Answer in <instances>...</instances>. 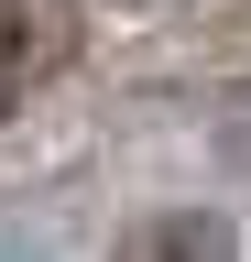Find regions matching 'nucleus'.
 Instances as JSON below:
<instances>
[{
    "label": "nucleus",
    "instance_id": "1",
    "mask_svg": "<svg viewBox=\"0 0 251 262\" xmlns=\"http://www.w3.org/2000/svg\"><path fill=\"white\" fill-rule=\"evenodd\" d=\"M33 66H55V44H33V33L0 11V110H22V77H33Z\"/></svg>",
    "mask_w": 251,
    "mask_h": 262
},
{
    "label": "nucleus",
    "instance_id": "2",
    "mask_svg": "<svg viewBox=\"0 0 251 262\" xmlns=\"http://www.w3.org/2000/svg\"><path fill=\"white\" fill-rule=\"evenodd\" d=\"M230 229L218 219H164V229H142V251H218Z\"/></svg>",
    "mask_w": 251,
    "mask_h": 262
}]
</instances>
